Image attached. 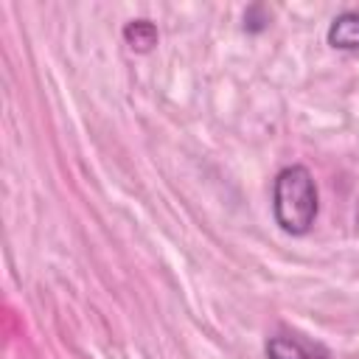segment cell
I'll list each match as a JSON object with an SVG mask.
<instances>
[{"label":"cell","instance_id":"obj_1","mask_svg":"<svg viewBox=\"0 0 359 359\" xmlns=\"http://www.w3.org/2000/svg\"><path fill=\"white\" fill-rule=\"evenodd\" d=\"M317 185L306 165H286L272 182V216L283 233L303 236L317 219Z\"/></svg>","mask_w":359,"mask_h":359},{"label":"cell","instance_id":"obj_2","mask_svg":"<svg viewBox=\"0 0 359 359\" xmlns=\"http://www.w3.org/2000/svg\"><path fill=\"white\" fill-rule=\"evenodd\" d=\"M328 45L337 50H359V11H342L331 20Z\"/></svg>","mask_w":359,"mask_h":359},{"label":"cell","instance_id":"obj_3","mask_svg":"<svg viewBox=\"0 0 359 359\" xmlns=\"http://www.w3.org/2000/svg\"><path fill=\"white\" fill-rule=\"evenodd\" d=\"M266 359H328L323 348H311L294 337H269Z\"/></svg>","mask_w":359,"mask_h":359},{"label":"cell","instance_id":"obj_4","mask_svg":"<svg viewBox=\"0 0 359 359\" xmlns=\"http://www.w3.org/2000/svg\"><path fill=\"white\" fill-rule=\"evenodd\" d=\"M123 39H126V45H129L132 50L149 53V50L157 45V25L149 22V20H132V22H126V28H123Z\"/></svg>","mask_w":359,"mask_h":359}]
</instances>
